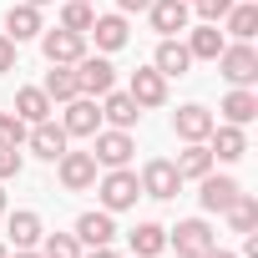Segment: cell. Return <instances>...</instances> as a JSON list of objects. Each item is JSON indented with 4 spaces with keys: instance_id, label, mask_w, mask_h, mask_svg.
Returning <instances> with one entry per match:
<instances>
[{
    "instance_id": "3957f363",
    "label": "cell",
    "mask_w": 258,
    "mask_h": 258,
    "mask_svg": "<svg viewBox=\"0 0 258 258\" xmlns=\"http://www.w3.org/2000/svg\"><path fill=\"white\" fill-rule=\"evenodd\" d=\"M218 71H223V81H233V86H253V81H258V51H253L248 41H233V46L218 51Z\"/></svg>"
},
{
    "instance_id": "2e32d148",
    "label": "cell",
    "mask_w": 258,
    "mask_h": 258,
    "mask_svg": "<svg viewBox=\"0 0 258 258\" xmlns=\"http://www.w3.org/2000/svg\"><path fill=\"white\" fill-rule=\"evenodd\" d=\"M208 152H213V157H223V162H238V157L248 152V137H243V126H233V121L213 126V132H208Z\"/></svg>"
},
{
    "instance_id": "d6986e66",
    "label": "cell",
    "mask_w": 258,
    "mask_h": 258,
    "mask_svg": "<svg viewBox=\"0 0 258 258\" xmlns=\"http://www.w3.org/2000/svg\"><path fill=\"white\" fill-rule=\"evenodd\" d=\"M6 233H11V248H36L46 228H41V213L21 208V213H11V218H6Z\"/></svg>"
},
{
    "instance_id": "e0dca14e",
    "label": "cell",
    "mask_w": 258,
    "mask_h": 258,
    "mask_svg": "<svg viewBox=\"0 0 258 258\" xmlns=\"http://www.w3.org/2000/svg\"><path fill=\"white\" fill-rule=\"evenodd\" d=\"M51 111H56V101H51L41 86H21V91H16V116H21L26 126H36V121H51Z\"/></svg>"
},
{
    "instance_id": "836d02e7",
    "label": "cell",
    "mask_w": 258,
    "mask_h": 258,
    "mask_svg": "<svg viewBox=\"0 0 258 258\" xmlns=\"http://www.w3.org/2000/svg\"><path fill=\"white\" fill-rule=\"evenodd\" d=\"M198 11H203V21H213V26H218V21L233 11V0H198Z\"/></svg>"
},
{
    "instance_id": "4316f807",
    "label": "cell",
    "mask_w": 258,
    "mask_h": 258,
    "mask_svg": "<svg viewBox=\"0 0 258 258\" xmlns=\"http://www.w3.org/2000/svg\"><path fill=\"white\" fill-rule=\"evenodd\" d=\"M223 21H228V36H233V41H253V36H258V6H253V0L233 6Z\"/></svg>"
},
{
    "instance_id": "277c9868",
    "label": "cell",
    "mask_w": 258,
    "mask_h": 258,
    "mask_svg": "<svg viewBox=\"0 0 258 258\" xmlns=\"http://www.w3.org/2000/svg\"><path fill=\"white\" fill-rule=\"evenodd\" d=\"M41 51H46V61H51V66H76V61L86 56V36H81V31L56 26V31H46V36H41Z\"/></svg>"
},
{
    "instance_id": "ab89813d",
    "label": "cell",
    "mask_w": 258,
    "mask_h": 258,
    "mask_svg": "<svg viewBox=\"0 0 258 258\" xmlns=\"http://www.w3.org/2000/svg\"><path fill=\"white\" fill-rule=\"evenodd\" d=\"M0 213H6V182H0Z\"/></svg>"
},
{
    "instance_id": "ac0fdd59",
    "label": "cell",
    "mask_w": 258,
    "mask_h": 258,
    "mask_svg": "<svg viewBox=\"0 0 258 258\" xmlns=\"http://www.w3.org/2000/svg\"><path fill=\"white\" fill-rule=\"evenodd\" d=\"M6 36H11L16 46H21V41H36V36H41V11L26 6V0L11 6V11H6Z\"/></svg>"
},
{
    "instance_id": "6da1fadb",
    "label": "cell",
    "mask_w": 258,
    "mask_h": 258,
    "mask_svg": "<svg viewBox=\"0 0 258 258\" xmlns=\"http://www.w3.org/2000/svg\"><path fill=\"white\" fill-rule=\"evenodd\" d=\"M96 198H101L106 213H121V208H132L142 198V182H137L132 167H106V177L96 182Z\"/></svg>"
},
{
    "instance_id": "30bf717a",
    "label": "cell",
    "mask_w": 258,
    "mask_h": 258,
    "mask_svg": "<svg viewBox=\"0 0 258 258\" xmlns=\"http://www.w3.org/2000/svg\"><path fill=\"white\" fill-rule=\"evenodd\" d=\"M213 126H218V116L208 111V106H177L172 111V132L182 137V142H208V132H213Z\"/></svg>"
},
{
    "instance_id": "b9f144b4",
    "label": "cell",
    "mask_w": 258,
    "mask_h": 258,
    "mask_svg": "<svg viewBox=\"0 0 258 258\" xmlns=\"http://www.w3.org/2000/svg\"><path fill=\"white\" fill-rule=\"evenodd\" d=\"M0 258H11V243H0Z\"/></svg>"
},
{
    "instance_id": "4dcf8cb0",
    "label": "cell",
    "mask_w": 258,
    "mask_h": 258,
    "mask_svg": "<svg viewBox=\"0 0 258 258\" xmlns=\"http://www.w3.org/2000/svg\"><path fill=\"white\" fill-rule=\"evenodd\" d=\"M91 21H96V11H91V0H66V6H61V26L66 31H91Z\"/></svg>"
},
{
    "instance_id": "d6a6232c",
    "label": "cell",
    "mask_w": 258,
    "mask_h": 258,
    "mask_svg": "<svg viewBox=\"0 0 258 258\" xmlns=\"http://www.w3.org/2000/svg\"><path fill=\"white\" fill-rule=\"evenodd\" d=\"M21 167H26L21 147H6V142H0V182H11V177H21Z\"/></svg>"
},
{
    "instance_id": "7402d4cb",
    "label": "cell",
    "mask_w": 258,
    "mask_h": 258,
    "mask_svg": "<svg viewBox=\"0 0 258 258\" xmlns=\"http://www.w3.org/2000/svg\"><path fill=\"white\" fill-rule=\"evenodd\" d=\"M223 46H228V41H223V31H218L213 21L192 26V36H187V56H192V61H218Z\"/></svg>"
},
{
    "instance_id": "60d3db41",
    "label": "cell",
    "mask_w": 258,
    "mask_h": 258,
    "mask_svg": "<svg viewBox=\"0 0 258 258\" xmlns=\"http://www.w3.org/2000/svg\"><path fill=\"white\" fill-rule=\"evenodd\" d=\"M26 6H36V11H41V6H51V0H26Z\"/></svg>"
},
{
    "instance_id": "9a60e30c",
    "label": "cell",
    "mask_w": 258,
    "mask_h": 258,
    "mask_svg": "<svg viewBox=\"0 0 258 258\" xmlns=\"http://www.w3.org/2000/svg\"><path fill=\"white\" fill-rule=\"evenodd\" d=\"M111 238H116V223H111V213H106V208H96V213H81V218H76V243L101 248V243H111Z\"/></svg>"
},
{
    "instance_id": "5b68a950",
    "label": "cell",
    "mask_w": 258,
    "mask_h": 258,
    "mask_svg": "<svg viewBox=\"0 0 258 258\" xmlns=\"http://www.w3.org/2000/svg\"><path fill=\"white\" fill-rule=\"evenodd\" d=\"M71 71H76V91H81V96H106L111 81H116V66H111L106 56H81Z\"/></svg>"
},
{
    "instance_id": "9c48e42d",
    "label": "cell",
    "mask_w": 258,
    "mask_h": 258,
    "mask_svg": "<svg viewBox=\"0 0 258 258\" xmlns=\"http://www.w3.org/2000/svg\"><path fill=\"white\" fill-rule=\"evenodd\" d=\"M61 126H66V137H96V132H101V106H96V96H71Z\"/></svg>"
},
{
    "instance_id": "4fadbf2b",
    "label": "cell",
    "mask_w": 258,
    "mask_h": 258,
    "mask_svg": "<svg viewBox=\"0 0 258 258\" xmlns=\"http://www.w3.org/2000/svg\"><path fill=\"white\" fill-rule=\"evenodd\" d=\"M26 142H31V152H36L41 162H56V157L66 152V142H71V137H66V126H51V121H36L31 132H26Z\"/></svg>"
},
{
    "instance_id": "7bdbcfd3",
    "label": "cell",
    "mask_w": 258,
    "mask_h": 258,
    "mask_svg": "<svg viewBox=\"0 0 258 258\" xmlns=\"http://www.w3.org/2000/svg\"><path fill=\"white\" fill-rule=\"evenodd\" d=\"M187 6H198V0H187Z\"/></svg>"
},
{
    "instance_id": "5bb4252c",
    "label": "cell",
    "mask_w": 258,
    "mask_h": 258,
    "mask_svg": "<svg viewBox=\"0 0 258 258\" xmlns=\"http://www.w3.org/2000/svg\"><path fill=\"white\" fill-rule=\"evenodd\" d=\"M198 182H203V187H198L203 213H228V203L243 192V187H238V177H213V172H208V177H198Z\"/></svg>"
},
{
    "instance_id": "f1b7e54d",
    "label": "cell",
    "mask_w": 258,
    "mask_h": 258,
    "mask_svg": "<svg viewBox=\"0 0 258 258\" xmlns=\"http://www.w3.org/2000/svg\"><path fill=\"white\" fill-rule=\"evenodd\" d=\"M223 218L233 223V233H253V228H258V203H253V192H238Z\"/></svg>"
},
{
    "instance_id": "ffe728a7",
    "label": "cell",
    "mask_w": 258,
    "mask_h": 258,
    "mask_svg": "<svg viewBox=\"0 0 258 258\" xmlns=\"http://www.w3.org/2000/svg\"><path fill=\"white\" fill-rule=\"evenodd\" d=\"M91 36H96V51H121L126 41H132L126 16H96V21H91Z\"/></svg>"
},
{
    "instance_id": "8992f818",
    "label": "cell",
    "mask_w": 258,
    "mask_h": 258,
    "mask_svg": "<svg viewBox=\"0 0 258 258\" xmlns=\"http://www.w3.org/2000/svg\"><path fill=\"white\" fill-rule=\"evenodd\" d=\"M137 182H142V198H157V203H167V198L182 192V177H177V167H172L167 157H152Z\"/></svg>"
},
{
    "instance_id": "d590c367",
    "label": "cell",
    "mask_w": 258,
    "mask_h": 258,
    "mask_svg": "<svg viewBox=\"0 0 258 258\" xmlns=\"http://www.w3.org/2000/svg\"><path fill=\"white\" fill-rule=\"evenodd\" d=\"M116 6H121V16H132V11H147L152 0H116Z\"/></svg>"
},
{
    "instance_id": "f35d334b",
    "label": "cell",
    "mask_w": 258,
    "mask_h": 258,
    "mask_svg": "<svg viewBox=\"0 0 258 258\" xmlns=\"http://www.w3.org/2000/svg\"><path fill=\"white\" fill-rule=\"evenodd\" d=\"M11 258H41V253H36V248H16Z\"/></svg>"
},
{
    "instance_id": "44dd1931",
    "label": "cell",
    "mask_w": 258,
    "mask_h": 258,
    "mask_svg": "<svg viewBox=\"0 0 258 258\" xmlns=\"http://www.w3.org/2000/svg\"><path fill=\"white\" fill-rule=\"evenodd\" d=\"M126 243H132V258H157L167 248V228L162 223H137L132 233H126Z\"/></svg>"
},
{
    "instance_id": "e575fe53",
    "label": "cell",
    "mask_w": 258,
    "mask_h": 258,
    "mask_svg": "<svg viewBox=\"0 0 258 258\" xmlns=\"http://www.w3.org/2000/svg\"><path fill=\"white\" fill-rule=\"evenodd\" d=\"M11 66H16V41H11L6 31H0V76H6Z\"/></svg>"
},
{
    "instance_id": "d4e9b609",
    "label": "cell",
    "mask_w": 258,
    "mask_h": 258,
    "mask_svg": "<svg viewBox=\"0 0 258 258\" xmlns=\"http://www.w3.org/2000/svg\"><path fill=\"white\" fill-rule=\"evenodd\" d=\"M152 66H157L162 76H187V66H192V56H187V46H182V41H172V36H162V46H157V56H152Z\"/></svg>"
},
{
    "instance_id": "8d00e7d4",
    "label": "cell",
    "mask_w": 258,
    "mask_h": 258,
    "mask_svg": "<svg viewBox=\"0 0 258 258\" xmlns=\"http://www.w3.org/2000/svg\"><path fill=\"white\" fill-rule=\"evenodd\" d=\"M86 258H116V253H111V243H101V248H91Z\"/></svg>"
},
{
    "instance_id": "ba28073f",
    "label": "cell",
    "mask_w": 258,
    "mask_h": 258,
    "mask_svg": "<svg viewBox=\"0 0 258 258\" xmlns=\"http://www.w3.org/2000/svg\"><path fill=\"white\" fill-rule=\"evenodd\" d=\"M132 152H137V142H132V132H121V126L96 132V147H91L96 167H126V162H132Z\"/></svg>"
},
{
    "instance_id": "603a6c76",
    "label": "cell",
    "mask_w": 258,
    "mask_h": 258,
    "mask_svg": "<svg viewBox=\"0 0 258 258\" xmlns=\"http://www.w3.org/2000/svg\"><path fill=\"white\" fill-rule=\"evenodd\" d=\"M223 116H228L233 126H248V121L258 116V91H253V86H233V91L223 96Z\"/></svg>"
},
{
    "instance_id": "484cf974",
    "label": "cell",
    "mask_w": 258,
    "mask_h": 258,
    "mask_svg": "<svg viewBox=\"0 0 258 258\" xmlns=\"http://www.w3.org/2000/svg\"><path fill=\"white\" fill-rule=\"evenodd\" d=\"M101 116H106L111 126H121V132H126V126L142 116V106L126 96V91H106V96H101Z\"/></svg>"
},
{
    "instance_id": "1f68e13d",
    "label": "cell",
    "mask_w": 258,
    "mask_h": 258,
    "mask_svg": "<svg viewBox=\"0 0 258 258\" xmlns=\"http://www.w3.org/2000/svg\"><path fill=\"white\" fill-rule=\"evenodd\" d=\"M0 142H6V147H21L26 142V121L16 111H0Z\"/></svg>"
},
{
    "instance_id": "7a4b0ae2",
    "label": "cell",
    "mask_w": 258,
    "mask_h": 258,
    "mask_svg": "<svg viewBox=\"0 0 258 258\" xmlns=\"http://www.w3.org/2000/svg\"><path fill=\"white\" fill-rule=\"evenodd\" d=\"M167 243H172L177 258H203V253L218 248V233H213L203 218H182L177 228H167Z\"/></svg>"
},
{
    "instance_id": "74e56055",
    "label": "cell",
    "mask_w": 258,
    "mask_h": 258,
    "mask_svg": "<svg viewBox=\"0 0 258 258\" xmlns=\"http://www.w3.org/2000/svg\"><path fill=\"white\" fill-rule=\"evenodd\" d=\"M203 258H238V253H228V248H213V253H203Z\"/></svg>"
},
{
    "instance_id": "52a82bcc",
    "label": "cell",
    "mask_w": 258,
    "mask_h": 258,
    "mask_svg": "<svg viewBox=\"0 0 258 258\" xmlns=\"http://www.w3.org/2000/svg\"><path fill=\"white\" fill-rule=\"evenodd\" d=\"M56 172H61V187H66V192L96 187V157H91V152H61V157H56Z\"/></svg>"
},
{
    "instance_id": "8fae6325",
    "label": "cell",
    "mask_w": 258,
    "mask_h": 258,
    "mask_svg": "<svg viewBox=\"0 0 258 258\" xmlns=\"http://www.w3.org/2000/svg\"><path fill=\"white\" fill-rule=\"evenodd\" d=\"M126 96H132L137 106H162L167 101V76L157 66H137L132 71V86H126Z\"/></svg>"
},
{
    "instance_id": "7c38bea8",
    "label": "cell",
    "mask_w": 258,
    "mask_h": 258,
    "mask_svg": "<svg viewBox=\"0 0 258 258\" xmlns=\"http://www.w3.org/2000/svg\"><path fill=\"white\" fill-rule=\"evenodd\" d=\"M147 16H152V31H162V36H177V31H187V21H192V6H187V0H152V6H147Z\"/></svg>"
},
{
    "instance_id": "f546056e",
    "label": "cell",
    "mask_w": 258,
    "mask_h": 258,
    "mask_svg": "<svg viewBox=\"0 0 258 258\" xmlns=\"http://www.w3.org/2000/svg\"><path fill=\"white\" fill-rule=\"evenodd\" d=\"M41 258H81L76 233H41Z\"/></svg>"
},
{
    "instance_id": "83f0119b",
    "label": "cell",
    "mask_w": 258,
    "mask_h": 258,
    "mask_svg": "<svg viewBox=\"0 0 258 258\" xmlns=\"http://www.w3.org/2000/svg\"><path fill=\"white\" fill-rule=\"evenodd\" d=\"M41 91H46L51 101H71V96H81V91H76V71H71V66H51V71H46V81H41Z\"/></svg>"
},
{
    "instance_id": "cb8c5ba5",
    "label": "cell",
    "mask_w": 258,
    "mask_h": 258,
    "mask_svg": "<svg viewBox=\"0 0 258 258\" xmlns=\"http://www.w3.org/2000/svg\"><path fill=\"white\" fill-rule=\"evenodd\" d=\"M177 177L187 182V177H208L213 172V152H208V142H182V152H177Z\"/></svg>"
}]
</instances>
